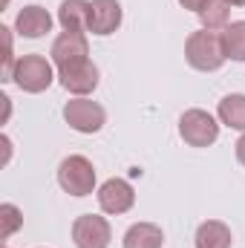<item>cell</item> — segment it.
Listing matches in <instances>:
<instances>
[{
	"label": "cell",
	"instance_id": "52a82bcc",
	"mask_svg": "<svg viewBox=\"0 0 245 248\" xmlns=\"http://www.w3.org/2000/svg\"><path fill=\"white\" fill-rule=\"evenodd\" d=\"M58 81H61V87L66 93H72L75 98H84V95H90L98 87V66L90 58L69 63V66H61L58 69Z\"/></svg>",
	"mask_w": 245,
	"mask_h": 248
},
{
	"label": "cell",
	"instance_id": "4fadbf2b",
	"mask_svg": "<svg viewBox=\"0 0 245 248\" xmlns=\"http://www.w3.org/2000/svg\"><path fill=\"white\" fill-rule=\"evenodd\" d=\"M162 246H165V234L153 222H136L124 234V248H162Z\"/></svg>",
	"mask_w": 245,
	"mask_h": 248
},
{
	"label": "cell",
	"instance_id": "ba28073f",
	"mask_svg": "<svg viewBox=\"0 0 245 248\" xmlns=\"http://www.w3.org/2000/svg\"><path fill=\"white\" fill-rule=\"evenodd\" d=\"M133 202H136V190H133V185L127 179H116L113 176V179H107L98 187V205H101L104 214H113V217L127 214L133 208Z\"/></svg>",
	"mask_w": 245,
	"mask_h": 248
},
{
	"label": "cell",
	"instance_id": "d6986e66",
	"mask_svg": "<svg viewBox=\"0 0 245 248\" xmlns=\"http://www.w3.org/2000/svg\"><path fill=\"white\" fill-rule=\"evenodd\" d=\"M234 147H237V159H240V165L245 168V133L240 136V141H237Z\"/></svg>",
	"mask_w": 245,
	"mask_h": 248
},
{
	"label": "cell",
	"instance_id": "277c9868",
	"mask_svg": "<svg viewBox=\"0 0 245 248\" xmlns=\"http://www.w3.org/2000/svg\"><path fill=\"white\" fill-rule=\"evenodd\" d=\"M179 136L190 147H208L219 139V124L211 113L193 107V110H184L179 119Z\"/></svg>",
	"mask_w": 245,
	"mask_h": 248
},
{
	"label": "cell",
	"instance_id": "44dd1931",
	"mask_svg": "<svg viewBox=\"0 0 245 248\" xmlns=\"http://www.w3.org/2000/svg\"><path fill=\"white\" fill-rule=\"evenodd\" d=\"M225 3H231V6H245V0H225Z\"/></svg>",
	"mask_w": 245,
	"mask_h": 248
},
{
	"label": "cell",
	"instance_id": "7402d4cb",
	"mask_svg": "<svg viewBox=\"0 0 245 248\" xmlns=\"http://www.w3.org/2000/svg\"><path fill=\"white\" fill-rule=\"evenodd\" d=\"M6 3H9V0H6Z\"/></svg>",
	"mask_w": 245,
	"mask_h": 248
},
{
	"label": "cell",
	"instance_id": "5b68a950",
	"mask_svg": "<svg viewBox=\"0 0 245 248\" xmlns=\"http://www.w3.org/2000/svg\"><path fill=\"white\" fill-rule=\"evenodd\" d=\"M63 122L78 133H98L107 122V113L98 101H90L84 95V98H72L63 104Z\"/></svg>",
	"mask_w": 245,
	"mask_h": 248
},
{
	"label": "cell",
	"instance_id": "3957f363",
	"mask_svg": "<svg viewBox=\"0 0 245 248\" xmlns=\"http://www.w3.org/2000/svg\"><path fill=\"white\" fill-rule=\"evenodd\" d=\"M58 185L69 196H87L95 190V168L87 156H66L58 165Z\"/></svg>",
	"mask_w": 245,
	"mask_h": 248
},
{
	"label": "cell",
	"instance_id": "ffe728a7",
	"mask_svg": "<svg viewBox=\"0 0 245 248\" xmlns=\"http://www.w3.org/2000/svg\"><path fill=\"white\" fill-rule=\"evenodd\" d=\"M179 3H182L184 9H190V12H199V9H202V3H205V0H179Z\"/></svg>",
	"mask_w": 245,
	"mask_h": 248
},
{
	"label": "cell",
	"instance_id": "9a60e30c",
	"mask_svg": "<svg viewBox=\"0 0 245 248\" xmlns=\"http://www.w3.org/2000/svg\"><path fill=\"white\" fill-rule=\"evenodd\" d=\"M216 116L219 122L231 130H245V95L243 93H231L219 101L216 107Z\"/></svg>",
	"mask_w": 245,
	"mask_h": 248
},
{
	"label": "cell",
	"instance_id": "9c48e42d",
	"mask_svg": "<svg viewBox=\"0 0 245 248\" xmlns=\"http://www.w3.org/2000/svg\"><path fill=\"white\" fill-rule=\"evenodd\" d=\"M52 63L61 69V66H69V63L87 61L90 55V44H87V35L84 32H61L55 41H52Z\"/></svg>",
	"mask_w": 245,
	"mask_h": 248
},
{
	"label": "cell",
	"instance_id": "8992f818",
	"mask_svg": "<svg viewBox=\"0 0 245 248\" xmlns=\"http://www.w3.org/2000/svg\"><path fill=\"white\" fill-rule=\"evenodd\" d=\"M72 240L78 248H107L113 240V228L98 214H84L72 222Z\"/></svg>",
	"mask_w": 245,
	"mask_h": 248
},
{
	"label": "cell",
	"instance_id": "7a4b0ae2",
	"mask_svg": "<svg viewBox=\"0 0 245 248\" xmlns=\"http://www.w3.org/2000/svg\"><path fill=\"white\" fill-rule=\"evenodd\" d=\"M12 81L23 93H44L52 87L55 69L44 55H23V58H17L15 69H12Z\"/></svg>",
	"mask_w": 245,
	"mask_h": 248
},
{
	"label": "cell",
	"instance_id": "6da1fadb",
	"mask_svg": "<svg viewBox=\"0 0 245 248\" xmlns=\"http://www.w3.org/2000/svg\"><path fill=\"white\" fill-rule=\"evenodd\" d=\"M184 58L199 72H216L222 63L228 61L225 58V46H222V32H211V29L193 32L184 41Z\"/></svg>",
	"mask_w": 245,
	"mask_h": 248
},
{
	"label": "cell",
	"instance_id": "8fae6325",
	"mask_svg": "<svg viewBox=\"0 0 245 248\" xmlns=\"http://www.w3.org/2000/svg\"><path fill=\"white\" fill-rule=\"evenodd\" d=\"M15 29L23 38H44L52 29V15L44 6H23L15 17Z\"/></svg>",
	"mask_w": 245,
	"mask_h": 248
},
{
	"label": "cell",
	"instance_id": "e0dca14e",
	"mask_svg": "<svg viewBox=\"0 0 245 248\" xmlns=\"http://www.w3.org/2000/svg\"><path fill=\"white\" fill-rule=\"evenodd\" d=\"M222 46H225V58L245 61V20H234L222 29Z\"/></svg>",
	"mask_w": 245,
	"mask_h": 248
},
{
	"label": "cell",
	"instance_id": "7c38bea8",
	"mask_svg": "<svg viewBox=\"0 0 245 248\" xmlns=\"http://www.w3.org/2000/svg\"><path fill=\"white\" fill-rule=\"evenodd\" d=\"M63 32H90V0H63L58 6Z\"/></svg>",
	"mask_w": 245,
	"mask_h": 248
},
{
	"label": "cell",
	"instance_id": "2e32d148",
	"mask_svg": "<svg viewBox=\"0 0 245 248\" xmlns=\"http://www.w3.org/2000/svg\"><path fill=\"white\" fill-rule=\"evenodd\" d=\"M196 15L202 20V29L216 32V29L228 26V20H231V3H225V0H205Z\"/></svg>",
	"mask_w": 245,
	"mask_h": 248
},
{
	"label": "cell",
	"instance_id": "ac0fdd59",
	"mask_svg": "<svg viewBox=\"0 0 245 248\" xmlns=\"http://www.w3.org/2000/svg\"><path fill=\"white\" fill-rule=\"evenodd\" d=\"M0 217H3V237H12L17 228H20V222H23V217H20V211L15 208V205H0Z\"/></svg>",
	"mask_w": 245,
	"mask_h": 248
},
{
	"label": "cell",
	"instance_id": "5bb4252c",
	"mask_svg": "<svg viewBox=\"0 0 245 248\" xmlns=\"http://www.w3.org/2000/svg\"><path fill=\"white\" fill-rule=\"evenodd\" d=\"M231 228L219 219H208L196 228V248H231Z\"/></svg>",
	"mask_w": 245,
	"mask_h": 248
},
{
	"label": "cell",
	"instance_id": "30bf717a",
	"mask_svg": "<svg viewBox=\"0 0 245 248\" xmlns=\"http://www.w3.org/2000/svg\"><path fill=\"white\" fill-rule=\"evenodd\" d=\"M122 26V3L119 0H90V32L113 35Z\"/></svg>",
	"mask_w": 245,
	"mask_h": 248
}]
</instances>
